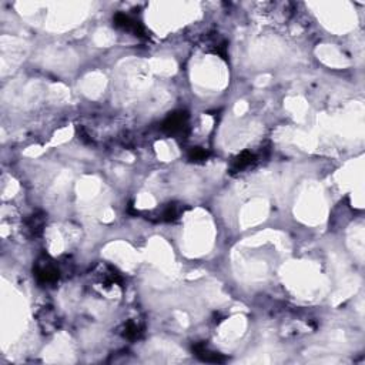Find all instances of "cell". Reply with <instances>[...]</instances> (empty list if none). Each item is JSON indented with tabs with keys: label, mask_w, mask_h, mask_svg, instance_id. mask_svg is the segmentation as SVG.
Returning a JSON list of instances; mask_svg holds the SVG:
<instances>
[{
	"label": "cell",
	"mask_w": 365,
	"mask_h": 365,
	"mask_svg": "<svg viewBox=\"0 0 365 365\" xmlns=\"http://www.w3.org/2000/svg\"><path fill=\"white\" fill-rule=\"evenodd\" d=\"M186 123H187V113L175 112L165 119L163 123V130L170 134H177V133H181L182 129L186 127Z\"/></svg>",
	"instance_id": "obj_1"
},
{
	"label": "cell",
	"mask_w": 365,
	"mask_h": 365,
	"mask_svg": "<svg viewBox=\"0 0 365 365\" xmlns=\"http://www.w3.org/2000/svg\"><path fill=\"white\" fill-rule=\"evenodd\" d=\"M114 25L120 29H124L127 32H131L133 35L139 36V37H143L144 36V29L143 26L140 25L139 22L133 20L130 16L124 15V13H117L114 16Z\"/></svg>",
	"instance_id": "obj_2"
},
{
	"label": "cell",
	"mask_w": 365,
	"mask_h": 365,
	"mask_svg": "<svg viewBox=\"0 0 365 365\" xmlns=\"http://www.w3.org/2000/svg\"><path fill=\"white\" fill-rule=\"evenodd\" d=\"M194 352H196V355L201 358L203 361H206V362H214V364H218V362H224L226 361V358L221 355V354H217V352H213V351H210L207 349V347L204 345V344H197V345H194Z\"/></svg>",
	"instance_id": "obj_3"
},
{
	"label": "cell",
	"mask_w": 365,
	"mask_h": 365,
	"mask_svg": "<svg viewBox=\"0 0 365 365\" xmlns=\"http://www.w3.org/2000/svg\"><path fill=\"white\" fill-rule=\"evenodd\" d=\"M36 277L40 283H53L59 279V271L50 264H44L36 268Z\"/></svg>",
	"instance_id": "obj_4"
},
{
	"label": "cell",
	"mask_w": 365,
	"mask_h": 365,
	"mask_svg": "<svg viewBox=\"0 0 365 365\" xmlns=\"http://www.w3.org/2000/svg\"><path fill=\"white\" fill-rule=\"evenodd\" d=\"M252 163H254V156H252L250 151H244V153H241V154L234 160V163H233V170H234V171H240V170L247 168L248 165H251Z\"/></svg>",
	"instance_id": "obj_5"
},
{
	"label": "cell",
	"mask_w": 365,
	"mask_h": 365,
	"mask_svg": "<svg viewBox=\"0 0 365 365\" xmlns=\"http://www.w3.org/2000/svg\"><path fill=\"white\" fill-rule=\"evenodd\" d=\"M189 158H190L192 161L200 163V161H204V160L209 158V151H206V150H203V148L200 147L193 148L192 151L189 153Z\"/></svg>",
	"instance_id": "obj_6"
},
{
	"label": "cell",
	"mask_w": 365,
	"mask_h": 365,
	"mask_svg": "<svg viewBox=\"0 0 365 365\" xmlns=\"http://www.w3.org/2000/svg\"><path fill=\"white\" fill-rule=\"evenodd\" d=\"M178 213H180V210H178V207L175 204H168L164 209V211H163V220H165V221H173V220L177 218Z\"/></svg>",
	"instance_id": "obj_7"
},
{
	"label": "cell",
	"mask_w": 365,
	"mask_h": 365,
	"mask_svg": "<svg viewBox=\"0 0 365 365\" xmlns=\"http://www.w3.org/2000/svg\"><path fill=\"white\" fill-rule=\"evenodd\" d=\"M124 335H126L127 338H136V337L139 335V327H137V324L129 322V324L126 325V332H124Z\"/></svg>",
	"instance_id": "obj_8"
}]
</instances>
